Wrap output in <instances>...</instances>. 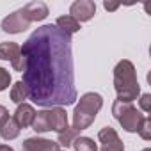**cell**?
Masks as SVG:
<instances>
[{"label": "cell", "instance_id": "obj_5", "mask_svg": "<svg viewBox=\"0 0 151 151\" xmlns=\"http://www.w3.org/2000/svg\"><path fill=\"white\" fill-rule=\"evenodd\" d=\"M0 59L2 60H11L14 71L23 73L25 69V57L22 55V48L18 43L7 41V43H0Z\"/></svg>", "mask_w": 151, "mask_h": 151}, {"label": "cell", "instance_id": "obj_11", "mask_svg": "<svg viewBox=\"0 0 151 151\" xmlns=\"http://www.w3.org/2000/svg\"><path fill=\"white\" fill-rule=\"evenodd\" d=\"M46 114H48V123H50V132H64L68 128V114L62 107H52V109H46Z\"/></svg>", "mask_w": 151, "mask_h": 151}, {"label": "cell", "instance_id": "obj_14", "mask_svg": "<svg viewBox=\"0 0 151 151\" xmlns=\"http://www.w3.org/2000/svg\"><path fill=\"white\" fill-rule=\"evenodd\" d=\"M20 130L22 128L16 124V121L13 117H9L2 126H0V135H2V139H6V140H13V139H16L20 135Z\"/></svg>", "mask_w": 151, "mask_h": 151}, {"label": "cell", "instance_id": "obj_17", "mask_svg": "<svg viewBox=\"0 0 151 151\" xmlns=\"http://www.w3.org/2000/svg\"><path fill=\"white\" fill-rule=\"evenodd\" d=\"M77 133H78V132L75 130V128H69V126H68L64 132H60V133H59V139H57L59 146H66V147H68V146H71V144H73V140L77 139Z\"/></svg>", "mask_w": 151, "mask_h": 151}, {"label": "cell", "instance_id": "obj_25", "mask_svg": "<svg viewBox=\"0 0 151 151\" xmlns=\"http://www.w3.org/2000/svg\"><path fill=\"white\" fill-rule=\"evenodd\" d=\"M59 151H62V149H59Z\"/></svg>", "mask_w": 151, "mask_h": 151}, {"label": "cell", "instance_id": "obj_1", "mask_svg": "<svg viewBox=\"0 0 151 151\" xmlns=\"http://www.w3.org/2000/svg\"><path fill=\"white\" fill-rule=\"evenodd\" d=\"M23 84L29 98L39 107L73 105L77 100L71 36L55 25L36 29L23 43Z\"/></svg>", "mask_w": 151, "mask_h": 151}, {"label": "cell", "instance_id": "obj_10", "mask_svg": "<svg viewBox=\"0 0 151 151\" xmlns=\"http://www.w3.org/2000/svg\"><path fill=\"white\" fill-rule=\"evenodd\" d=\"M20 11H22V14L25 16V20L29 23L41 22V20H45L48 16V6L45 2H39V0H37V2H30V4L23 6Z\"/></svg>", "mask_w": 151, "mask_h": 151}, {"label": "cell", "instance_id": "obj_24", "mask_svg": "<svg viewBox=\"0 0 151 151\" xmlns=\"http://www.w3.org/2000/svg\"><path fill=\"white\" fill-rule=\"evenodd\" d=\"M142 151H151V149H149V147H146V149H142Z\"/></svg>", "mask_w": 151, "mask_h": 151}, {"label": "cell", "instance_id": "obj_12", "mask_svg": "<svg viewBox=\"0 0 151 151\" xmlns=\"http://www.w3.org/2000/svg\"><path fill=\"white\" fill-rule=\"evenodd\" d=\"M13 119L16 121V124H18L20 128H29V126H32V123H34V119H36V110H34L32 105L22 103V105H18V109L14 110V117H13Z\"/></svg>", "mask_w": 151, "mask_h": 151}, {"label": "cell", "instance_id": "obj_15", "mask_svg": "<svg viewBox=\"0 0 151 151\" xmlns=\"http://www.w3.org/2000/svg\"><path fill=\"white\" fill-rule=\"evenodd\" d=\"M29 98V91H27V87H25V84L20 80V82H16L14 86H13V89H11V100L14 101V103H18V105H22V103H25V100Z\"/></svg>", "mask_w": 151, "mask_h": 151}, {"label": "cell", "instance_id": "obj_22", "mask_svg": "<svg viewBox=\"0 0 151 151\" xmlns=\"http://www.w3.org/2000/svg\"><path fill=\"white\" fill-rule=\"evenodd\" d=\"M103 7H105L107 11H116V9L119 7V4H110V2H105V4H103Z\"/></svg>", "mask_w": 151, "mask_h": 151}, {"label": "cell", "instance_id": "obj_4", "mask_svg": "<svg viewBox=\"0 0 151 151\" xmlns=\"http://www.w3.org/2000/svg\"><path fill=\"white\" fill-rule=\"evenodd\" d=\"M112 114H114V117L119 121V124H121L126 132H130V133L139 132L140 126H142V123H144V119H146V116L140 114V110H137L132 103L119 101V100L114 101V105H112Z\"/></svg>", "mask_w": 151, "mask_h": 151}, {"label": "cell", "instance_id": "obj_23", "mask_svg": "<svg viewBox=\"0 0 151 151\" xmlns=\"http://www.w3.org/2000/svg\"><path fill=\"white\" fill-rule=\"evenodd\" d=\"M0 151H14L11 146H7V144H0Z\"/></svg>", "mask_w": 151, "mask_h": 151}, {"label": "cell", "instance_id": "obj_18", "mask_svg": "<svg viewBox=\"0 0 151 151\" xmlns=\"http://www.w3.org/2000/svg\"><path fill=\"white\" fill-rule=\"evenodd\" d=\"M144 140H149L151 139V117H147L146 116V119H144V123H142V126H140V130L137 132Z\"/></svg>", "mask_w": 151, "mask_h": 151}, {"label": "cell", "instance_id": "obj_16", "mask_svg": "<svg viewBox=\"0 0 151 151\" xmlns=\"http://www.w3.org/2000/svg\"><path fill=\"white\" fill-rule=\"evenodd\" d=\"M71 146L75 147V151H98L96 142L89 137H77Z\"/></svg>", "mask_w": 151, "mask_h": 151}, {"label": "cell", "instance_id": "obj_20", "mask_svg": "<svg viewBox=\"0 0 151 151\" xmlns=\"http://www.w3.org/2000/svg\"><path fill=\"white\" fill-rule=\"evenodd\" d=\"M139 105H140V109L144 110V112H149L151 110V94H142L140 96V100H139Z\"/></svg>", "mask_w": 151, "mask_h": 151}, {"label": "cell", "instance_id": "obj_8", "mask_svg": "<svg viewBox=\"0 0 151 151\" xmlns=\"http://www.w3.org/2000/svg\"><path fill=\"white\" fill-rule=\"evenodd\" d=\"M30 27V23L25 20V16L22 14V11H14L13 14L6 16L2 20V30L9 32V34H20L23 30H27Z\"/></svg>", "mask_w": 151, "mask_h": 151}, {"label": "cell", "instance_id": "obj_7", "mask_svg": "<svg viewBox=\"0 0 151 151\" xmlns=\"http://www.w3.org/2000/svg\"><path fill=\"white\" fill-rule=\"evenodd\" d=\"M96 14V4L93 0H77L69 7V16L75 18L78 23L80 22H89Z\"/></svg>", "mask_w": 151, "mask_h": 151}, {"label": "cell", "instance_id": "obj_3", "mask_svg": "<svg viewBox=\"0 0 151 151\" xmlns=\"http://www.w3.org/2000/svg\"><path fill=\"white\" fill-rule=\"evenodd\" d=\"M101 107H103V98L98 93H86L73 110V128L77 132L89 128L94 123Z\"/></svg>", "mask_w": 151, "mask_h": 151}, {"label": "cell", "instance_id": "obj_9", "mask_svg": "<svg viewBox=\"0 0 151 151\" xmlns=\"http://www.w3.org/2000/svg\"><path fill=\"white\" fill-rule=\"evenodd\" d=\"M60 146L57 140H48L41 137H29L22 144V151H59Z\"/></svg>", "mask_w": 151, "mask_h": 151}, {"label": "cell", "instance_id": "obj_13", "mask_svg": "<svg viewBox=\"0 0 151 151\" xmlns=\"http://www.w3.org/2000/svg\"><path fill=\"white\" fill-rule=\"evenodd\" d=\"M55 27H57V29H60L62 32L69 34V36L80 30V23H78L77 20H75V18H71L69 14H68V16H60V18H57Z\"/></svg>", "mask_w": 151, "mask_h": 151}, {"label": "cell", "instance_id": "obj_2", "mask_svg": "<svg viewBox=\"0 0 151 151\" xmlns=\"http://www.w3.org/2000/svg\"><path fill=\"white\" fill-rule=\"evenodd\" d=\"M114 87H116V93H117V100L119 101L132 103L133 100L139 98L140 86H139V80H137L135 66L130 60L123 59L114 68Z\"/></svg>", "mask_w": 151, "mask_h": 151}, {"label": "cell", "instance_id": "obj_19", "mask_svg": "<svg viewBox=\"0 0 151 151\" xmlns=\"http://www.w3.org/2000/svg\"><path fill=\"white\" fill-rule=\"evenodd\" d=\"M9 84H11V75H9V71L4 69V68H0V93L6 91L9 87Z\"/></svg>", "mask_w": 151, "mask_h": 151}, {"label": "cell", "instance_id": "obj_6", "mask_svg": "<svg viewBox=\"0 0 151 151\" xmlns=\"http://www.w3.org/2000/svg\"><path fill=\"white\" fill-rule=\"evenodd\" d=\"M98 140L101 144V151H124V144L119 139L117 132L110 126H105L98 132Z\"/></svg>", "mask_w": 151, "mask_h": 151}, {"label": "cell", "instance_id": "obj_21", "mask_svg": "<svg viewBox=\"0 0 151 151\" xmlns=\"http://www.w3.org/2000/svg\"><path fill=\"white\" fill-rule=\"evenodd\" d=\"M7 119H9V110L4 105H0V126H2Z\"/></svg>", "mask_w": 151, "mask_h": 151}]
</instances>
